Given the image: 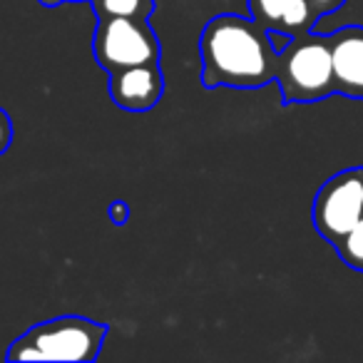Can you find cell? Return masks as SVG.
<instances>
[{"label":"cell","instance_id":"1","mask_svg":"<svg viewBox=\"0 0 363 363\" xmlns=\"http://www.w3.org/2000/svg\"><path fill=\"white\" fill-rule=\"evenodd\" d=\"M199 60L207 90H259L277 80L279 52L272 33L254 18L234 13L212 18L199 35Z\"/></svg>","mask_w":363,"mask_h":363},{"label":"cell","instance_id":"2","mask_svg":"<svg viewBox=\"0 0 363 363\" xmlns=\"http://www.w3.org/2000/svg\"><path fill=\"white\" fill-rule=\"evenodd\" d=\"M107 323L85 316H57L28 328L8 348V361H75L90 363L100 356Z\"/></svg>","mask_w":363,"mask_h":363},{"label":"cell","instance_id":"3","mask_svg":"<svg viewBox=\"0 0 363 363\" xmlns=\"http://www.w3.org/2000/svg\"><path fill=\"white\" fill-rule=\"evenodd\" d=\"M277 82L281 90V100L291 102H313L333 95V60L331 43L323 35L303 33L296 35L279 50Z\"/></svg>","mask_w":363,"mask_h":363},{"label":"cell","instance_id":"4","mask_svg":"<svg viewBox=\"0 0 363 363\" xmlns=\"http://www.w3.org/2000/svg\"><path fill=\"white\" fill-rule=\"evenodd\" d=\"M92 55L97 65L112 72L137 65H155L162 57V43L155 28L135 18H102L92 33Z\"/></svg>","mask_w":363,"mask_h":363},{"label":"cell","instance_id":"5","mask_svg":"<svg viewBox=\"0 0 363 363\" xmlns=\"http://www.w3.org/2000/svg\"><path fill=\"white\" fill-rule=\"evenodd\" d=\"M363 214V167L343 169L338 174L328 177L321 189L313 197L311 222L313 229L326 239L328 244H336L356 227Z\"/></svg>","mask_w":363,"mask_h":363},{"label":"cell","instance_id":"6","mask_svg":"<svg viewBox=\"0 0 363 363\" xmlns=\"http://www.w3.org/2000/svg\"><path fill=\"white\" fill-rule=\"evenodd\" d=\"M164 95V75L160 62L137 65L110 75V100L125 112H150Z\"/></svg>","mask_w":363,"mask_h":363},{"label":"cell","instance_id":"7","mask_svg":"<svg viewBox=\"0 0 363 363\" xmlns=\"http://www.w3.org/2000/svg\"><path fill=\"white\" fill-rule=\"evenodd\" d=\"M328 43H331L336 92L353 100H363V28H341L328 35Z\"/></svg>","mask_w":363,"mask_h":363},{"label":"cell","instance_id":"8","mask_svg":"<svg viewBox=\"0 0 363 363\" xmlns=\"http://www.w3.org/2000/svg\"><path fill=\"white\" fill-rule=\"evenodd\" d=\"M97 21L102 18H135L150 21L155 11V0H90Z\"/></svg>","mask_w":363,"mask_h":363},{"label":"cell","instance_id":"9","mask_svg":"<svg viewBox=\"0 0 363 363\" xmlns=\"http://www.w3.org/2000/svg\"><path fill=\"white\" fill-rule=\"evenodd\" d=\"M316 21L318 16L313 11L311 0H286L277 33H284V35H291V38L303 35V33H311V26Z\"/></svg>","mask_w":363,"mask_h":363},{"label":"cell","instance_id":"10","mask_svg":"<svg viewBox=\"0 0 363 363\" xmlns=\"http://www.w3.org/2000/svg\"><path fill=\"white\" fill-rule=\"evenodd\" d=\"M333 249L338 252L341 262L346 267L356 269V272H363V219H358L356 227L341 239V242L333 244Z\"/></svg>","mask_w":363,"mask_h":363},{"label":"cell","instance_id":"11","mask_svg":"<svg viewBox=\"0 0 363 363\" xmlns=\"http://www.w3.org/2000/svg\"><path fill=\"white\" fill-rule=\"evenodd\" d=\"M249 3V13L259 26H264L267 30H277L279 23H281V13L286 0H247Z\"/></svg>","mask_w":363,"mask_h":363},{"label":"cell","instance_id":"12","mask_svg":"<svg viewBox=\"0 0 363 363\" xmlns=\"http://www.w3.org/2000/svg\"><path fill=\"white\" fill-rule=\"evenodd\" d=\"M13 135H16V130H13L11 115H8V112L3 110V107H0V157H3L8 150H11Z\"/></svg>","mask_w":363,"mask_h":363},{"label":"cell","instance_id":"13","mask_svg":"<svg viewBox=\"0 0 363 363\" xmlns=\"http://www.w3.org/2000/svg\"><path fill=\"white\" fill-rule=\"evenodd\" d=\"M107 214H110V222L115 224V227H125L127 219H130V204H127L125 199H115V202L110 204V209H107Z\"/></svg>","mask_w":363,"mask_h":363},{"label":"cell","instance_id":"14","mask_svg":"<svg viewBox=\"0 0 363 363\" xmlns=\"http://www.w3.org/2000/svg\"><path fill=\"white\" fill-rule=\"evenodd\" d=\"M343 3H346V0H311V6H313V11H316L318 18L326 16V13L338 11V8H341Z\"/></svg>","mask_w":363,"mask_h":363}]
</instances>
